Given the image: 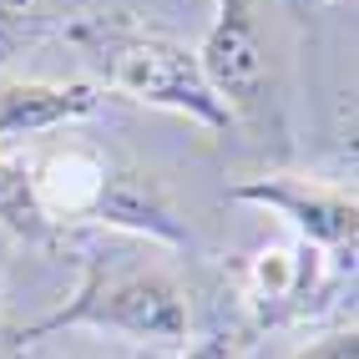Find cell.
Listing matches in <instances>:
<instances>
[{
    "label": "cell",
    "instance_id": "30bf717a",
    "mask_svg": "<svg viewBox=\"0 0 359 359\" xmlns=\"http://www.w3.org/2000/svg\"><path fill=\"white\" fill-rule=\"evenodd\" d=\"M46 6H51V0H0V56L15 51V46L41 26Z\"/></svg>",
    "mask_w": 359,
    "mask_h": 359
},
{
    "label": "cell",
    "instance_id": "5b68a950",
    "mask_svg": "<svg viewBox=\"0 0 359 359\" xmlns=\"http://www.w3.org/2000/svg\"><path fill=\"white\" fill-rule=\"evenodd\" d=\"M31 182H36V198L51 223L97 218V203L111 182V167H107V157H97L81 142H61V147H51L31 167Z\"/></svg>",
    "mask_w": 359,
    "mask_h": 359
},
{
    "label": "cell",
    "instance_id": "7c38bea8",
    "mask_svg": "<svg viewBox=\"0 0 359 359\" xmlns=\"http://www.w3.org/2000/svg\"><path fill=\"white\" fill-rule=\"evenodd\" d=\"M182 359H238V339H233V334H208V339L193 344Z\"/></svg>",
    "mask_w": 359,
    "mask_h": 359
},
{
    "label": "cell",
    "instance_id": "8992f818",
    "mask_svg": "<svg viewBox=\"0 0 359 359\" xmlns=\"http://www.w3.org/2000/svg\"><path fill=\"white\" fill-rule=\"evenodd\" d=\"M97 86L86 81H15L0 76V142L6 137H36L66 127L76 116L97 111Z\"/></svg>",
    "mask_w": 359,
    "mask_h": 359
},
{
    "label": "cell",
    "instance_id": "ba28073f",
    "mask_svg": "<svg viewBox=\"0 0 359 359\" xmlns=\"http://www.w3.org/2000/svg\"><path fill=\"white\" fill-rule=\"evenodd\" d=\"M0 228L26 238V243H46L51 238V218L36 198V182H31V167L26 162H11L0 157Z\"/></svg>",
    "mask_w": 359,
    "mask_h": 359
},
{
    "label": "cell",
    "instance_id": "277c9868",
    "mask_svg": "<svg viewBox=\"0 0 359 359\" xmlns=\"http://www.w3.org/2000/svg\"><path fill=\"white\" fill-rule=\"evenodd\" d=\"M233 198L243 203H258L289 218L299 228L304 243L314 248H329V253H349L354 258V233H359V212H354V198L349 193H334V187H319V182H304V177H258V182H238Z\"/></svg>",
    "mask_w": 359,
    "mask_h": 359
},
{
    "label": "cell",
    "instance_id": "52a82bcc",
    "mask_svg": "<svg viewBox=\"0 0 359 359\" xmlns=\"http://www.w3.org/2000/svg\"><path fill=\"white\" fill-rule=\"evenodd\" d=\"M97 218L111 223V228H127V233H142V238H162V243H187V233L177 228V218L167 212V203L152 193V187H142L137 177L127 172H111L107 193L97 203Z\"/></svg>",
    "mask_w": 359,
    "mask_h": 359
},
{
    "label": "cell",
    "instance_id": "3957f363",
    "mask_svg": "<svg viewBox=\"0 0 359 359\" xmlns=\"http://www.w3.org/2000/svg\"><path fill=\"white\" fill-rule=\"evenodd\" d=\"M198 66L228 111H253L269 97V56H263L248 0H218V15H212V26L203 36Z\"/></svg>",
    "mask_w": 359,
    "mask_h": 359
},
{
    "label": "cell",
    "instance_id": "8fae6325",
    "mask_svg": "<svg viewBox=\"0 0 359 359\" xmlns=\"http://www.w3.org/2000/svg\"><path fill=\"white\" fill-rule=\"evenodd\" d=\"M294 359H359V339H354V329L349 334H329V339H319L314 349H299Z\"/></svg>",
    "mask_w": 359,
    "mask_h": 359
},
{
    "label": "cell",
    "instance_id": "6da1fadb",
    "mask_svg": "<svg viewBox=\"0 0 359 359\" xmlns=\"http://www.w3.org/2000/svg\"><path fill=\"white\" fill-rule=\"evenodd\" d=\"M51 329H97L127 334L142 344H187V299L162 269H111L91 263L76 299L56 309L51 319L26 329V339H41Z\"/></svg>",
    "mask_w": 359,
    "mask_h": 359
},
{
    "label": "cell",
    "instance_id": "9c48e42d",
    "mask_svg": "<svg viewBox=\"0 0 359 359\" xmlns=\"http://www.w3.org/2000/svg\"><path fill=\"white\" fill-rule=\"evenodd\" d=\"M314 283V253L309 243L294 248H273V253H258L253 258V299L258 304H289L294 294H304Z\"/></svg>",
    "mask_w": 359,
    "mask_h": 359
},
{
    "label": "cell",
    "instance_id": "7a4b0ae2",
    "mask_svg": "<svg viewBox=\"0 0 359 359\" xmlns=\"http://www.w3.org/2000/svg\"><path fill=\"white\" fill-rule=\"evenodd\" d=\"M91 56L102 61L107 86L142 107H162L177 116H193L203 127H228L233 111L223 97L208 86L198 51H187L182 41L157 36V31H102V41L91 46Z\"/></svg>",
    "mask_w": 359,
    "mask_h": 359
}]
</instances>
